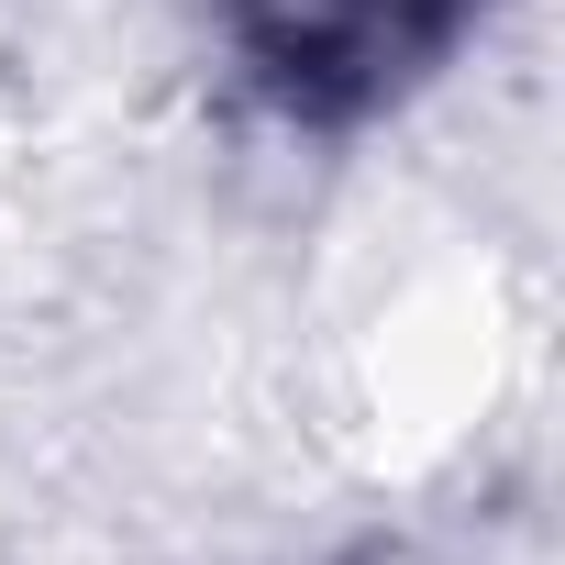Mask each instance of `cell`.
<instances>
[{"mask_svg":"<svg viewBox=\"0 0 565 565\" xmlns=\"http://www.w3.org/2000/svg\"><path fill=\"white\" fill-rule=\"evenodd\" d=\"M222 23L289 111H366L444 56L466 0H222Z\"/></svg>","mask_w":565,"mask_h":565,"instance_id":"6da1fadb","label":"cell"}]
</instances>
